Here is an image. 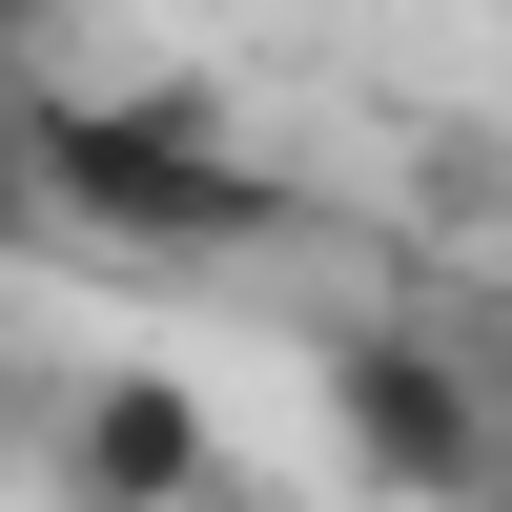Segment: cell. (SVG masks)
Listing matches in <instances>:
<instances>
[{
  "instance_id": "obj_1",
  "label": "cell",
  "mask_w": 512,
  "mask_h": 512,
  "mask_svg": "<svg viewBox=\"0 0 512 512\" xmlns=\"http://www.w3.org/2000/svg\"><path fill=\"white\" fill-rule=\"evenodd\" d=\"M41 185H62L82 246H164V267H226V246L308 226V185H267L185 82H144V103H62V82H41Z\"/></svg>"
},
{
  "instance_id": "obj_2",
  "label": "cell",
  "mask_w": 512,
  "mask_h": 512,
  "mask_svg": "<svg viewBox=\"0 0 512 512\" xmlns=\"http://www.w3.org/2000/svg\"><path fill=\"white\" fill-rule=\"evenodd\" d=\"M328 431H349V472H369V492H410V512H492V472H512L492 369L410 349V328H349V349H328Z\"/></svg>"
},
{
  "instance_id": "obj_3",
  "label": "cell",
  "mask_w": 512,
  "mask_h": 512,
  "mask_svg": "<svg viewBox=\"0 0 512 512\" xmlns=\"http://www.w3.org/2000/svg\"><path fill=\"white\" fill-rule=\"evenodd\" d=\"M41 472H62V512H205V390L82 369V390H41Z\"/></svg>"
},
{
  "instance_id": "obj_4",
  "label": "cell",
  "mask_w": 512,
  "mask_h": 512,
  "mask_svg": "<svg viewBox=\"0 0 512 512\" xmlns=\"http://www.w3.org/2000/svg\"><path fill=\"white\" fill-rule=\"evenodd\" d=\"M0 246H82L62 185H41V82H0Z\"/></svg>"
},
{
  "instance_id": "obj_5",
  "label": "cell",
  "mask_w": 512,
  "mask_h": 512,
  "mask_svg": "<svg viewBox=\"0 0 512 512\" xmlns=\"http://www.w3.org/2000/svg\"><path fill=\"white\" fill-rule=\"evenodd\" d=\"M41 41H62V0H0V82H41Z\"/></svg>"
},
{
  "instance_id": "obj_6",
  "label": "cell",
  "mask_w": 512,
  "mask_h": 512,
  "mask_svg": "<svg viewBox=\"0 0 512 512\" xmlns=\"http://www.w3.org/2000/svg\"><path fill=\"white\" fill-rule=\"evenodd\" d=\"M472 185H492V226H512V164H472Z\"/></svg>"
},
{
  "instance_id": "obj_7",
  "label": "cell",
  "mask_w": 512,
  "mask_h": 512,
  "mask_svg": "<svg viewBox=\"0 0 512 512\" xmlns=\"http://www.w3.org/2000/svg\"><path fill=\"white\" fill-rule=\"evenodd\" d=\"M492 410H512V349H492Z\"/></svg>"
}]
</instances>
